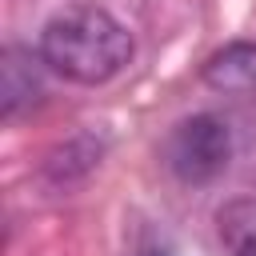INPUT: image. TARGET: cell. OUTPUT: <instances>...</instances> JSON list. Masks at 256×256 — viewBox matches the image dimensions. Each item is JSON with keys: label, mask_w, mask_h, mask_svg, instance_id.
Returning <instances> with one entry per match:
<instances>
[{"label": "cell", "mask_w": 256, "mask_h": 256, "mask_svg": "<svg viewBox=\"0 0 256 256\" xmlns=\"http://www.w3.org/2000/svg\"><path fill=\"white\" fill-rule=\"evenodd\" d=\"M40 60L72 84H104L132 60V32L104 8H64L40 32Z\"/></svg>", "instance_id": "cell-1"}, {"label": "cell", "mask_w": 256, "mask_h": 256, "mask_svg": "<svg viewBox=\"0 0 256 256\" xmlns=\"http://www.w3.org/2000/svg\"><path fill=\"white\" fill-rule=\"evenodd\" d=\"M232 160V132L220 116H188L164 140V164L180 184H208Z\"/></svg>", "instance_id": "cell-2"}, {"label": "cell", "mask_w": 256, "mask_h": 256, "mask_svg": "<svg viewBox=\"0 0 256 256\" xmlns=\"http://www.w3.org/2000/svg\"><path fill=\"white\" fill-rule=\"evenodd\" d=\"M44 60L32 56L28 48H8L4 52V68H0V112L4 120L20 116L24 108H32L44 96Z\"/></svg>", "instance_id": "cell-3"}, {"label": "cell", "mask_w": 256, "mask_h": 256, "mask_svg": "<svg viewBox=\"0 0 256 256\" xmlns=\"http://www.w3.org/2000/svg\"><path fill=\"white\" fill-rule=\"evenodd\" d=\"M204 84L216 88V92H232V96H244V92H256V44L252 40H236V44H224L220 52H212L204 60Z\"/></svg>", "instance_id": "cell-4"}, {"label": "cell", "mask_w": 256, "mask_h": 256, "mask_svg": "<svg viewBox=\"0 0 256 256\" xmlns=\"http://www.w3.org/2000/svg\"><path fill=\"white\" fill-rule=\"evenodd\" d=\"M228 256H256V196L228 200L216 216Z\"/></svg>", "instance_id": "cell-5"}]
</instances>
